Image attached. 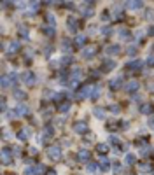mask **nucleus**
I'll return each mask as SVG.
<instances>
[{
  "instance_id": "f257e3e1",
  "label": "nucleus",
  "mask_w": 154,
  "mask_h": 175,
  "mask_svg": "<svg viewBox=\"0 0 154 175\" xmlns=\"http://www.w3.org/2000/svg\"><path fill=\"white\" fill-rule=\"evenodd\" d=\"M35 81H37V77H35L33 72H25V74H23V82H26L28 86H33Z\"/></svg>"
},
{
  "instance_id": "f03ea898",
  "label": "nucleus",
  "mask_w": 154,
  "mask_h": 175,
  "mask_svg": "<svg viewBox=\"0 0 154 175\" xmlns=\"http://www.w3.org/2000/svg\"><path fill=\"white\" fill-rule=\"evenodd\" d=\"M47 156L51 158V159H61V151H60V147H49V151H47Z\"/></svg>"
},
{
  "instance_id": "7ed1b4c3",
  "label": "nucleus",
  "mask_w": 154,
  "mask_h": 175,
  "mask_svg": "<svg viewBox=\"0 0 154 175\" xmlns=\"http://www.w3.org/2000/svg\"><path fill=\"white\" fill-rule=\"evenodd\" d=\"M93 91H95V88H93V86H84V88H81V91H79V95H77V100L86 98L89 93L93 95Z\"/></svg>"
},
{
  "instance_id": "20e7f679",
  "label": "nucleus",
  "mask_w": 154,
  "mask_h": 175,
  "mask_svg": "<svg viewBox=\"0 0 154 175\" xmlns=\"http://www.w3.org/2000/svg\"><path fill=\"white\" fill-rule=\"evenodd\" d=\"M95 51H96V47H95V46H89V47H84V49H82V58H84V60H89V58H93V56H95Z\"/></svg>"
},
{
  "instance_id": "39448f33",
  "label": "nucleus",
  "mask_w": 154,
  "mask_h": 175,
  "mask_svg": "<svg viewBox=\"0 0 154 175\" xmlns=\"http://www.w3.org/2000/svg\"><path fill=\"white\" fill-rule=\"evenodd\" d=\"M2 163H4V165L12 163V151H9V149H4V151H2Z\"/></svg>"
},
{
  "instance_id": "423d86ee",
  "label": "nucleus",
  "mask_w": 154,
  "mask_h": 175,
  "mask_svg": "<svg viewBox=\"0 0 154 175\" xmlns=\"http://www.w3.org/2000/svg\"><path fill=\"white\" fill-rule=\"evenodd\" d=\"M67 28H68V32L76 33L77 28H79V25H77V20H76V18H68V20H67Z\"/></svg>"
},
{
  "instance_id": "0eeeda50",
  "label": "nucleus",
  "mask_w": 154,
  "mask_h": 175,
  "mask_svg": "<svg viewBox=\"0 0 154 175\" xmlns=\"http://www.w3.org/2000/svg\"><path fill=\"white\" fill-rule=\"evenodd\" d=\"M137 168H138L140 174H149V172H153V165H149V163H138Z\"/></svg>"
},
{
  "instance_id": "6e6552de",
  "label": "nucleus",
  "mask_w": 154,
  "mask_h": 175,
  "mask_svg": "<svg viewBox=\"0 0 154 175\" xmlns=\"http://www.w3.org/2000/svg\"><path fill=\"white\" fill-rule=\"evenodd\" d=\"M138 89V81H130L128 84H124V91L128 93H135Z\"/></svg>"
},
{
  "instance_id": "1a4fd4ad",
  "label": "nucleus",
  "mask_w": 154,
  "mask_h": 175,
  "mask_svg": "<svg viewBox=\"0 0 154 175\" xmlns=\"http://www.w3.org/2000/svg\"><path fill=\"white\" fill-rule=\"evenodd\" d=\"M74 130H76L77 133H86V131H88V124L82 123V121H79V123L74 124Z\"/></svg>"
},
{
  "instance_id": "9d476101",
  "label": "nucleus",
  "mask_w": 154,
  "mask_h": 175,
  "mask_svg": "<svg viewBox=\"0 0 154 175\" xmlns=\"http://www.w3.org/2000/svg\"><path fill=\"white\" fill-rule=\"evenodd\" d=\"M109 86H110V89H114V91H116V89H119V88L123 86V79H121V77H116V79H112Z\"/></svg>"
},
{
  "instance_id": "9b49d317",
  "label": "nucleus",
  "mask_w": 154,
  "mask_h": 175,
  "mask_svg": "<svg viewBox=\"0 0 154 175\" xmlns=\"http://www.w3.org/2000/svg\"><path fill=\"white\" fill-rule=\"evenodd\" d=\"M105 51H107V54H119V53H121V46L112 44V46H109Z\"/></svg>"
},
{
  "instance_id": "f8f14e48",
  "label": "nucleus",
  "mask_w": 154,
  "mask_h": 175,
  "mask_svg": "<svg viewBox=\"0 0 154 175\" xmlns=\"http://www.w3.org/2000/svg\"><path fill=\"white\" fill-rule=\"evenodd\" d=\"M114 67H116V61H114V60H107V61L103 63L102 70H103V72H109V70H112Z\"/></svg>"
},
{
  "instance_id": "ddd939ff",
  "label": "nucleus",
  "mask_w": 154,
  "mask_h": 175,
  "mask_svg": "<svg viewBox=\"0 0 154 175\" xmlns=\"http://www.w3.org/2000/svg\"><path fill=\"white\" fill-rule=\"evenodd\" d=\"M77 158L81 159V161H89V158H91V154H89V151H79V154H77Z\"/></svg>"
},
{
  "instance_id": "4468645a",
  "label": "nucleus",
  "mask_w": 154,
  "mask_h": 175,
  "mask_svg": "<svg viewBox=\"0 0 154 175\" xmlns=\"http://www.w3.org/2000/svg\"><path fill=\"white\" fill-rule=\"evenodd\" d=\"M16 51H19V42H18V40H14V42H11V44H9V53H11V54H14Z\"/></svg>"
},
{
  "instance_id": "2eb2a0df",
  "label": "nucleus",
  "mask_w": 154,
  "mask_h": 175,
  "mask_svg": "<svg viewBox=\"0 0 154 175\" xmlns=\"http://www.w3.org/2000/svg\"><path fill=\"white\" fill-rule=\"evenodd\" d=\"M30 110H28V107L26 105H19L18 107V110H16V116H26Z\"/></svg>"
},
{
  "instance_id": "dca6fc26",
  "label": "nucleus",
  "mask_w": 154,
  "mask_h": 175,
  "mask_svg": "<svg viewBox=\"0 0 154 175\" xmlns=\"http://www.w3.org/2000/svg\"><path fill=\"white\" fill-rule=\"evenodd\" d=\"M128 68L130 70H140L142 68V61H131V63H128Z\"/></svg>"
},
{
  "instance_id": "f3484780",
  "label": "nucleus",
  "mask_w": 154,
  "mask_h": 175,
  "mask_svg": "<svg viewBox=\"0 0 154 175\" xmlns=\"http://www.w3.org/2000/svg\"><path fill=\"white\" fill-rule=\"evenodd\" d=\"M30 133H32L30 130H21V131L18 133V137L21 138V140H28V138H30Z\"/></svg>"
},
{
  "instance_id": "a211bd4d",
  "label": "nucleus",
  "mask_w": 154,
  "mask_h": 175,
  "mask_svg": "<svg viewBox=\"0 0 154 175\" xmlns=\"http://www.w3.org/2000/svg\"><path fill=\"white\" fill-rule=\"evenodd\" d=\"M46 20L49 21V26H51V28H54V25H56V18H54L51 12H47V14H46Z\"/></svg>"
},
{
  "instance_id": "6ab92c4d",
  "label": "nucleus",
  "mask_w": 154,
  "mask_h": 175,
  "mask_svg": "<svg viewBox=\"0 0 154 175\" xmlns=\"http://www.w3.org/2000/svg\"><path fill=\"white\" fill-rule=\"evenodd\" d=\"M140 110H142V114H153V105H149V103H145V105H142V109H140Z\"/></svg>"
},
{
  "instance_id": "aec40b11",
  "label": "nucleus",
  "mask_w": 154,
  "mask_h": 175,
  "mask_svg": "<svg viewBox=\"0 0 154 175\" xmlns=\"http://www.w3.org/2000/svg\"><path fill=\"white\" fill-rule=\"evenodd\" d=\"M96 151L102 152V154H105V152L109 151V145H107V144H98V145H96Z\"/></svg>"
},
{
  "instance_id": "412c9836",
  "label": "nucleus",
  "mask_w": 154,
  "mask_h": 175,
  "mask_svg": "<svg viewBox=\"0 0 154 175\" xmlns=\"http://www.w3.org/2000/svg\"><path fill=\"white\" fill-rule=\"evenodd\" d=\"M100 165H102V170H110V165H109V161L105 159V158H100Z\"/></svg>"
},
{
  "instance_id": "4be33fe9",
  "label": "nucleus",
  "mask_w": 154,
  "mask_h": 175,
  "mask_svg": "<svg viewBox=\"0 0 154 175\" xmlns=\"http://www.w3.org/2000/svg\"><path fill=\"white\" fill-rule=\"evenodd\" d=\"M84 44H86V37H84V35H79V37L76 39V46L77 47H82Z\"/></svg>"
},
{
  "instance_id": "5701e85b",
  "label": "nucleus",
  "mask_w": 154,
  "mask_h": 175,
  "mask_svg": "<svg viewBox=\"0 0 154 175\" xmlns=\"http://www.w3.org/2000/svg\"><path fill=\"white\" fill-rule=\"evenodd\" d=\"M88 172H89V174H98V165L89 163V165H88Z\"/></svg>"
},
{
  "instance_id": "b1692460",
  "label": "nucleus",
  "mask_w": 154,
  "mask_h": 175,
  "mask_svg": "<svg viewBox=\"0 0 154 175\" xmlns=\"http://www.w3.org/2000/svg\"><path fill=\"white\" fill-rule=\"evenodd\" d=\"M124 163H126V165H133L135 163V156L133 154H126L124 156Z\"/></svg>"
},
{
  "instance_id": "393cba45",
  "label": "nucleus",
  "mask_w": 154,
  "mask_h": 175,
  "mask_svg": "<svg viewBox=\"0 0 154 175\" xmlns=\"http://www.w3.org/2000/svg\"><path fill=\"white\" fill-rule=\"evenodd\" d=\"M126 5H128L130 9H140V7H142V2H128Z\"/></svg>"
},
{
  "instance_id": "a878e982",
  "label": "nucleus",
  "mask_w": 154,
  "mask_h": 175,
  "mask_svg": "<svg viewBox=\"0 0 154 175\" xmlns=\"http://www.w3.org/2000/svg\"><path fill=\"white\" fill-rule=\"evenodd\" d=\"M119 35H121V39H124V40H130V37H131L128 30H121V32H119Z\"/></svg>"
},
{
  "instance_id": "bb28decb",
  "label": "nucleus",
  "mask_w": 154,
  "mask_h": 175,
  "mask_svg": "<svg viewBox=\"0 0 154 175\" xmlns=\"http://www.w3.org/2000/svg\"><path fill=\"white\" fill-rule=\"evenodd\" d=\"M14 98H18V100H23V98H25V93H23L21 89H14Z\"/></svg>"
},
{
  "instance_id": "cd10ccee",
  "label": "nucleus",
  "mask_w": 154,
  "mask_h": 175,
  "mask_svg": "<svg viewBox=\"0 0 154 175\" xmlns=\"http://www.w3.org/2000/svg\"><path fill=\"white\" fill-rule=\"evenodd\" d=\"M70 110V103H61L60 105V112H68Z\"/></svg>"
},
{
  "instance_id": "c85d7f7f",
  "label": "nucleus",
  "mask_w": 154,
  "mask_h": 175,
  "mask_svg": "<svg viewBox=\"0 0 154 175\" xmlns=\"http://www.w3.org/2000/svg\"><path fill=\"white\" fill-rule=\"evenodd\" d=\"M93 114H95L96 117H100V119H103V116H105V114H103V110H102V109H95V110H93Z\"/></svg>"
},
{
  "instance_id": "c756f323",
  "label": "nucleus",
  "mask_w": 154,
  "mask_h": 175,
  "mask_svg": "<svg viewBox=\"0 0 154 175\" xmlns=\"http://www.w3.org/2000/svg\"><path fill=\"white\" fill-rule=\"evenodd\" d=\"M44 172H46V168H44L42 165H37V166H35V174H37V175L44 174Z\"/></svg>"
},
{
  "instance_id": "7c9ffc66",
  "label": "nucleus",
  "mask_w": 154,
  "mask_h": 175,
  "mask_svg": "<svg viewBox=\"0 0 154 175\" xmlns=\"http://www.w3.org/2000/svg\"><path fill=\"white\" fill-rule=\"evenodd\" d=\"M95 12H93V9H84V12H82V16H86V18H89V16H93Z\"/></svg>"
},
{
  "instance_id": "2f4dec72",
  "label": "nucleus",
  "mask_w": 154,
  "mask_h": 175,
  "mask_svg": "<svg viewBox=\"0 0 154 175\" xmlns=\"http://www.w3.org/2000/svg\"><path fill=\"white\" fill-rule=\"evenodd\" d=\"M19 33H21V37H28V30L25 26H19Z\"/></svg>"
},
{
  "instance_id": "473e14b6",
  "label": "nucleus",
  "mask_w": 154,
  "mask_h": 175,
  "mask_svg": "<svg viewBox=\"0 0 154 175\" xmlns=\"http://www.w3.org/2000/svg\"><path fill=\"white\" fill-rule=\"evenodd\" d=\"M135 53H137V47H135V46H130V47H128V54H131V56H133Z\"/></svg>"
},
{
  "instance_id": "72a5a7b5",
  "label": "nucleus",
  "mask_w": 154,
  "mask_h": 175,
  "mask_svg": "<svg viewBox=\"0 0 154 175\" xmlns=\"http://www.w3.org/2000/svg\"><path fill=\"white\" fill-rule=\"evenodd\" d=\"M2 86H4V88H5V86H9V77H5V76L2 77Z\"/></svg>"
},
{
  "instance_id": "f704fd0d",
  "label": "nucleus",
  "mask_w": 154,
  "mask_h": 175,
  "mask_svg": "<svg viewBox=\"0 0 154 175\" xmlns=\"http://www.w3.org/2000/svg\"><path fill=\"white\" fill-rule=\"evenodd\" d=\"M147 65H151V67H154V54H151V56L147 58Z\"/></svg>"
},
{
  "instance_id": "c9c22d12",
  "label": "nucleus",
  "mask_w": 154,
  "mask_h": 175,
  "mask_svg": "<svg viewBox=\"0 0 154 175\" xmlns=\"http://www.w3.org/2000/svg\"><path fill=\"white\" fill-rule=\"evenodd\" d=\"M110 110H112V114H119V107H117V105H112Z\"/></svg>"
},
{
  "instance_id": "e433bc0d",
  "label": "nucleus",
  "mask_w": 154,
  "mask_h": 175,
  "mask_svg": "<svg viewBox=\"0 0 154 175\" xmlns=\"http://www.w3.org/2000/svg\"><path fill=\"white\" fill-rule=\"evenodd\" d=\"M51 98H53V100H56V102H58V100L61 98V93H53V97H51Z\"/></svg>"
},
{
  "instance_id": "4c0bfd02",
  "label": "nucleus",
  "mask_w": 154,
  "mask_h": 175,
  "mask_svg": "<svg viewBox=\"0 0 154 175\" xmlns=\"http://www.w3.org/2000/svg\"><path fill=\"white\" fill-rule=\"evenodd\" d=\"M44 33H47V35H53V33H54V30H49V28H44Z\"/></svg>"
},
{
  "instance_id": "58836bf2",
  "label": "nucleus",
  "mask_w": 154,
  "mask_h": 175,
  "mask_svg": "<svg viewBox=\"0 0 154 175\" xmlns=\"http://www.w3.org/2000/svg\"><path fill=\"white\" fill-rule=\"evenodd\" d=\"M149 126H153V128H154V116L149 117Z\"/></svg>"
},
{
  "instance_id": "ea45409f",
  "label": "nucleus",
  "mask_w": 154,
  "mask_h": 175,
  "mask_svg": "<svg viewBox=\"0 0 154 175\" xmlns=\"http://www.w3.org/2000/svg\"><path fill=\"white\" fill-rule=\"evenodd\" d=\"M149 32H151V33H154V26H151V30H149Z\"/></svg>"
},
{
  "instance_id": "a19ab883",
  "label": "nucleus",
  "mask_w": 154,
  "mask_h": 175,
  "mask_svg": "<svg viewBox=\"0 0 154 175\" xmlns=\"http://www.w3.org/2000/svg\"><path fill=\"white\" fill-rule=\"evenodd\" d=\"M47 175H56V174H54V172H49V174H47Z\"/></svg>"
}]
</instances>
